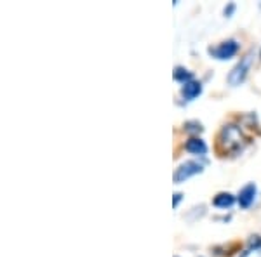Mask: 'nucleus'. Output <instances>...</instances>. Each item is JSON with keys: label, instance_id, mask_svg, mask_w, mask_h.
Here are the masks:
<instances>
[{"label": "nucleus", "instance_id": "6e6552de", "mask_svg": "<svg viewBox=\"0 0 261 257\" xmlns=\"http://www.w3.org/2000/svg\"><path fill=\"white\" fill-rule=\"evenodd\" d=\"M235 204V196L231 193H218L216 196L213 198V205L218 209H228Z\"/></svg>", "mask_w": 261, "mask_h": 257}, {"label": "nucleus", "instance_id": "9b49d317", "mask_svg": "<svg viewBox=\"0 0 261 257\" xmlns=\"http://www.w3.org/2000/svg\"><path fill=\"white\" fill-rule=\"evenodd\" d=\"M233 11H235V4H230L228 7H225V16H226V18H230Z\"/></svg>", "mask_w": 261, "mask_h": 257}, {"label": "nucleus", "instance_id": "1a4fd4ad", "mask_svg": "<svg viewBox=\"0 0 261 257\" xmlns=\"http://www.w3.org/2000/svg\"><path fill=\"white\" fill-rule=\"evenodd\" d=\"M241 257H261V238L259 237H252L251 245L247 250H244Z\"/></svg>", "mask_w": 261, "mask_h": 257}, {"label": "nucleus", "instance_id": "f257e3e1", "mask_svg": "<svg viewBox=\"0 0 261 257\" xmlns=\"http://www.w3.org/2000/svg\"><path fill=\"white\" fill-rule=\"evenodd\" d=\"M244 145H246V137L239 125L228 124L221 129L218 136V146L225 155H237L239 151H242Z\"/></svg>", "mask_w": 261, "mask_h": 257}, {"label": "nucleus", "instance_id": "4468645a", "mask_svg": "<svg viewBox=\"0 0 261 257\" xmlns=\"http://www.w3.org/2000/svg\"><path fill=\"white\" fill-rule=\"evenodd\" d=\"M176 257H178V255H176Z\"/></svg>", "mask_w": 261, "mask_h": 257}, {"label": "nucleus", "instance_id": "f8f14e48", "mask_svg": "<svg viewBox=\"0 0 261 257\" xmlns=\"http://www.w3.org/2000/svg\"><path fill=\"white\" fill-rule=\"evenodd\" d=\"M181 198H183V195H181V193H176V195H174V200H172V205H174V209L178 207V204L181 202Z\"/></svg>", "mask_w": 261, "mask_h": 257}, {"label": "nucleus", "instance_id": "0eeeda50", "mask_svg": "<svg viewBox=\"0 0 261 257\" xmlns=\"http://www.w3.org/2000/svg\"><path fill=\"white\" fill-rule=\"evenodd\" d=\"M185 150L192 155H199V157H204L207 153V145L202 141L200 137H190L185 145Z\"/></svg>", "mask_w": 261, "mask_h": 257}, {"label": "nucleus", "instance_id": "9d476101", "mask_svg": "<svg viewBox=\"0 0 261 257\" xmlns=\"http://www.w3.org/2000/svg\"><path fill=\"white\" fill-rule=\"evenodd\" d=\"M174 80H178V82H181V83L192 82V80H193V73H190L188 70H185V68H181V66H178V68L174 70Z\"/></svg>", "mask_w": 261, "mask_h": 257}, {"label": "nucleus", "instance_id": "423d86ee", "mask_svg": "<svg viewBox=\"0 0 261 257\" xmlns=\"http://www.w3.org/2000/svg\"><path fill=\"white\" fill-rule=\"evenodd\" d=\"M200 94H202V83L197 82V80L183 83V87H181V96H183L187 101H193Z\"/></svg>", "mask_w": 261, "mask_h": 257}, {"label": "nucleus", "instance_id": "7ed1b4c3", "mask_svg": "<svg viewBox=\"0 0 261 257\" xmlns=\"http://www.w3.org/2000/svg\"><path fill=\"white\" fill-rule=\"evenodd\" d=\"M202 170H204V165H202L200 162H195V160H187V162H183L174 170V183L176 184L183 183V181H187L188 178H192V176L200 174Z\"/></svg>", "mask_w": 261, "mask_h": 257}, {"label": "nucleus", "instance_id": "ddd939ff", "mask_svg": "<svg viewBox=\"0 0 261 257\" xmlns=\"http://www.w3.org/2000/svg\"><path fill=\"white\" fill-rule=\"evenodd\" d=\"M259 54H261V50H259Z\"/></svg>", "mask_w": 261, "mask_h": 257}, {"label": "nucleus", "instance_id": "f03ea898", "mask_svg": "<svg viewBox=\"0 0 261 257\" xmlns=\"http://www.w3.org/2000/svg\"><path fill=\"white\" fill-rule=\"evenodd\" d=\"M251 63H252V54L249 52V54H246V56H244L242 60L233 66V68H231V71L228 73V78H226L230 85H233V87L241 85L247 77V71H249V68H251Z\"/></svg>", "mask_w": 261, "mask_h": 257}, {"label": "nucleus", "instance_id": "39448f33", "mask_svg": "<svg viewBox=\"0 0 261 257\" xmlns=\"http://www.w3.org/2000/svg\"><path fill=\"white\" fill-rule=\"evenodd\" d=\"M256 191H258V189H256L254 183L246 184V186L241 189V193H239V198H237L239 205H241L242 209H249L256 198Z\"/></svg>", "mask_w": 261, "mask_h": 257}, {"label": "nucleus", "instance_id": "20e7f679", "mask_svg": "<svg viewBox=\"0 0 261 257\" xmlns=\"http://www.w3.org/2000/svg\"><path fill=\"white\" fill-rule=\"evenodd\" d=\"M237 52H239L237 40H225V42H221L220 45H216V47L209 49V54H211L213 58H216V60H221V61L230 60V58H233Z\"/></svg>", "mask_w": 261, "mask_h": 257}]
</instances>
